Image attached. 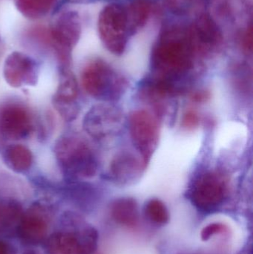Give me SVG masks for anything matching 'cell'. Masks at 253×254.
Instances as JSON below:
<instances>
[{
    "label": "cell",
    "mask_w": 253,
    "mask_h": 254,
    "mask_svg": "<svg viewBox=\"0 0 253 254\" xmlns=\"http://www.w3.org/2000/svg\"><path fill=\"white\" fill-rule=\"evenodd\" d=\"M196 48L189 26L172 25L161 31L152 52V77L182 92L181 80L194 68Z\"/></svg>",
    "instance_id": "obj_1"
},
{
    "label": "cell",
    "mask_w": 253,
    "mask_h": 254,
    "mask_svg": "<svg viewBox=\"0 0 253 254\" xmlns=\"http://www.w3.org/2000/svg\"><path fill=\"white\" fill-rule=\"evenodd\" d=\"M83 32L81 16L77 10L62 9L56 13L48 27L37 26L30 35L49 46L56 54L61 69L69 68L71 52L80 41Z\"/></svg>",
    "instance_id": "obj_2"
},
{
    "label": "cell",
    "mask_w": 253,
    "mask_h": 254,
    "mask_svg": "<svg viewBox=\"0 0 253 254\" xmlns=\"http://www.w3.org/2000/svg\"><path fill=\"white\" fill-rule=\"evenodd\" d=\"M97 230L74 214H65L62 225L46 241L47 254H93L98 247Z\"/></svg>",
    "instance_id": "obj_3"
},
{
    "label": "cell",
    "mask_w": 253,
    "mask_h": 254,
    "mask_svg": "<svg viewBox=\"0 0 253 254\" xmlns=\"http://www.w3.org/2000/svg\"><path fill=\"white\" fill-rule=\"evenodd\" d=\"M81 83L86 93L105 102L120 99L129 87L127 79L101 58L91 60L84 65Z\"/></svg>",
    "instance_id": "obj_4"
},
{
    "label": "cell",
    "mask_w": 253,
    "mask_h": 254,
    "mask_svg": "<svg viewBox=\"0 0 253 254\" xmlns=\"http://www.w3.org/2000/svg\"><path fill=\"white\" fill-rule=\"evenodd\" d=\"M56 161L62 172L74 179H91L98 173V161L91 146L73 134L59 137L54 145Z\"/></svg>",
    "instance_id": "obj_5"
},
{
    "label": "cell",
    "mask_w": 253,
    "mask_h": 254,
    "mask_svg": "<svg viewBox=\"0 0 253 254\" xmlns=\"http://www.w3.org/2000/svg\"><path fill=\"white\" fill-rule=\"evenodd\" d=\"M97 28L101 43L110 53L116 56L124 53L131 36L126 6L117 2L104 6L98 15Z\"/></svg>",
    "instance_id": "obj_6"
},
{
    "label": "cell",
    "mask_w": 253,
    "mask_h": 254,
    "mask_svg": "<svg viewBox=\"0 0 253 254\" xmlns=\"http://www.w3.org/2000/svg\"><path fill=\"white\" fill-rule=\"evenodd\" d=\"M230 191L228 178L222 172L209 170L196 176L190 187L193 205L203 211H212L227 199Z\"/></svg>",
    "instance_id": "obj_7"
},
{
    "label": "cell",
    "mask_w": 253,
    "mask_h": 254,
    "mask_svg": "<svg viewBox=\"0 0 253 254\" xmlns=\"http://www.w3.org/2000/svg\"><path fill=\"white\" fill-rule=\"evenodd\" d=\"M128 126L132 144L147 166L158 144L160 127L157 117L147 110H135L129 116Z\"/></svg>",
    "instance_id": "obj_8"
},
{
    "label": "cell",
    "mask_w": 253,
    "mask_h": 254,
    "mask_svg": "<svg viewBox=\"0 0 253 254\" xmlns=\"http://www.w3.org/2000/svg\"><path fill=\"white\" fill-rule=\"evenodd\" d=\"M126 123L120 107L111 102L93 106L83 119L85 131L93 138L105 140L121 132Z\"/></svg>",
    "instance_id": "obj_9"
},
{
    "label": "cell",
    "mask_w": 253,
    "mask_h": 254,
    "mask_svg": "<svg viewBox=\"0 0 253 254\" xmlns=\"http://www.w3.org/2000/svg\"><path fill=\"white\" fill-rule=\"evenodd\" d=\"M53 217L50 206L45 203H34L23 212L16 235L27 246H38L49 237Z\"/></svg>",
    "instance_id": "obj_10"
},
{
    "label": "cell",
    "mask_w": 253,
    "mask_h": 254,
    "mask_svg": "<svg viewBox=\"0 0 253 254\" xmlns=\"http://www.w3.org/2000/svg\"><path fill=\"white\" fill-rule=\"evenodd\" d=\"M198 56H209L219 50L224 43L222 28L209 12H202L189 25Z\"/></svg>",
    "instance_id": "obj_11"
},
{
    "label": "cell",
    "mask_w": 253,
    "mask_h": 254,
    "mask_svg": "<svg viewBox=\"0 0 253 254\" xmlns=\"http://www.w3.org/2000/svg\"><path fill=\"white\" fill-rule=\"evenodd\" d=\"M3 77L13 88L35 86L38 80V65L29 55L14 51L4 60Z\"/></svg>",
    "instance_id": "obj_12"
},
{
    "label": "cell",
    "mask_w": 253,
    "mask_h": 254,
    "mask_svg": "<svg viewBox=\"0 0 253 254\" xmlns=\"http://www.w3.org/2000/svg\"><path fill=\"white\" fill-rule=\"evenodd\" d=\"M34 127L32 115L25 106L10 103L0 108V133L7 138L19 140L31 134Z\"/></svg>",
    "instance_id": "obj_13"
},
{
    "label": "cell",
    "mask_w": 253,
    "mask_h": 254,
    "mask_svg": "<svg viewBox=\"0 0 253 254\" xmlns=\"http://www.w3.org/2000/svg\"><path fill=\"white\" fill-rule=\"evenodd\" d=\"M78 83L74 74L69 68L61 69L60 80L53 95V104L56 111L65 121L71 122L78 115Z\"/></svg>",
    "instance_id": "obj_14"
},
{
    "label": "cell",
    "mask_w": 253,
    "mask_h": 254,
    "mask_svg": "<svg viewBox=\"0 0 253 254\" xmlns=\"http://www.w3.org/2000/svg\"><path fill=\"white\" fill-rule=\"evenodd\" d=\"M147 167L141 157L127 151L116 154L110 162L108 176L119 185H129L138 180Z\"/></svg>",
    "instance_id": "obj_15"
},
{
    "label": "cell",
    "mask_w": 253,
    "mask_h": 254,
    "mask_svg": "<svg viewBox=\"0 0 253 254\" xmlns=\"http://www.w3.org/2000/svg\"><path fill=\"white\" fill-rule=\"evenodd\" d=\"M23 212L22 206L16 200L0 198V237L16 234Z\"/></svg>",
    "instance_id": "obj_16"
},
{
    "label": "cell",
    "mask_w": 253,
    "mask_h": 254,
    "mask_svg": "<svg viewBox=\"0 0 253 254\" xmlns=\"http://www.w3.org/2000/svg\"><path fill=\"white\" fill-rule=\"evenodd\" d=\"M110 213L113 220L129 228H135L139 222L138 203L129 197L115 200L111 204Z\"/></svg>",
    "instance_id": "obj_17"
},
{
    "label": "cell",
    "mask_w": 253,
    "mask_h": 254,
    "mask_svg": "<svg viewBox=\"0 0 253 254\" xmlns=\"http://www.w3.org/2000/svg\"><path fill=\"white\" fill-rule=\"evenodd\" d=\"M59 0H13L19 13L29 20H40L54 10Z\"/></svg>",
    "instance_id": "obj_18"
},
{
    "label": "cell",
    "mask_w": 253,
    "mask_h": 254,
    "mask_svg": "<svg viewBox=\"0 0 253 254\" xmlns=\"http://www.w3.org/2000/svg\"><path fill=\"white\" fill-rule=\"evenodd\" d=\"M3 159L10 170L17 173L28 171L33 164L32 152L22 144L7 146L3 153Z\"/></svg>",
    "instance_id": "obj_19"
},
{
    "label": "cell",
    "mask_w": 253,
    "mask_h": 254,
    "mask_svg": "<svg viewBox=\"0 0 253 254\" xmlns=\"http://www.w3.org/2000/svg\"><path fill=\"white\" fill-rule=\"evenodd\" d=\"M131 36L142 29L150 20L152 7L149 0H132L126 6Z\"/></svg>",
    "instance_id": "obj_20"
},
{
    "label": "cell",
    "mask_w": 253,
    "mask_h": 254,
    "mask_svg": "<svg viewBox=\"0 0 253 254\" xmlns=\"http://www.w3.org/2000/svg\"><path fill=\"white\" fill-rule=\"evenodd\" d=\"M145 213L148 219L157 225H165L169 222L167 207L163 201L157 198L150 200L146 204Z\"/></svg>",
    "instance_id": "obj_21"
},
{
    "label": "cell",
    "mask_w": 253,
    "mask_h": 254,
    "mask_svg": "<svg viewBox=\"0 0 253 254\" xmlns=\"http://www.w3.org/2000/svg\"><path fill=\"white\" fill-rule=\"evenodd\" d=\"M169 11L175 15H184L190 11L194 0H164Z\"/></svg>",
    "instance_id": "obj_22"
},
{
    "label": "cell",
    "mask_w": 253,
    "mask_h": 254,
    "mask_svg": "<svg viewBox=\"0 0 253 254\" xmlns=\"http://www.w3.org/2000/svg\"><path fill=\"white\" fill-rule=\"evenodd\" d=\"M253 30L252 22L244 28L239 37L241 48L245 53L252 54L253 46Z\"/></svg>",
    "instance_id": "obj_23"
},
{
    "label": "cell",
    "mask_w": 253,
    "mask_h": 254,
    "mask_svg": "<svg viewBox=\"0 0 253 254\" xmlns=\"http://www.w3.org/2000/svg\"><path fill=\"white\" fill-rule=\"evenodd\" d=\"M229 232L227 225L222 223H212L205 227L202 231V239L203 241H207L211 237L218 234H224Z\"/></svg>",
    "instance_id": "obj_24"
},
{
    "label": "cell",
    "mask_w": 253,
    "mask_h": 254,
    "mask_svg": "<svg viewBox=\"0 0 253 254\" xmlns=\"http://www.w3.org/2000/svg\"><path fill=\"white\" fill-rule=\"evenodd\" d=\"M199 116L196 112L188 110L184 114L182 120V127L186 129H194L199 125Z\"/></svg>",
    "instance_id": "obj_25"
},
{
    "label": "cell",
    "mask_w": 253,
    "mask_h": 254,
    "mask_svg": "<svg viewBox=\"0 0 253 254\" xmlns=\"http://www.w3.org/2000/svg\"><path fill=\"white\" fill-rule=\"evenodd\" d=\"M190 98L194 102L204 103L210 98V93L206 90H199L193 92L190 95Z\"/></svg>",
    "instance_id": "obj_26"
},
{
    "label": "cell",
    "mask_w": 253,
    "mask_h": 254,
    "mask_svg": "<svg viewBox=\"0 0 253 254\" xmlns=\"http://www.w3.org/2000/svg\"><path fill=\"white\" fill-rule=\"evenodd\" d=\"M17 249L9 242L0 240V254H17Z\"/></svg>",
    "instance_id": "obj_27"
},
{
    "label": "cell",
    "mask_w": 253,
    "mask_h": 254,
    "mask_svg": "<svg viewBox=\"0 0 253 254\" xmlns=\"http://www.w3.org/2000/svg\"><path fill=\"white\" fill-rule=\"evenodd\" d=\"M67 4H82L90 2L92 0H63Z\"/></svg>",
    "instance_id": "obj_28"
},
{
    "label": "cell",
    "mask_w": 253,
    "mask_h": 254,
    "mask_svg": "<svg viewBox=\"0 0 253 254\" xmlns=\"http://www.w3.org/2000/svg\"><path fill=\"white\" fill-rule=\"evenodd\" d=\"M23 254H41L40 253V252H37V251L33 250V249H31V250H28L26 251V252H24Z\"/></svg>",
    "instance_id": "obj_29"
},
{
    "label": "cell",
    "mask_w": 253,
    "mask_h": 254,
    "mask_svg": "<svg viewBox=\"0 0 253 254\" xmlns=\"http://www.w3.org/2000/svg\"></svg>",
    "instance_id": "obj_30"
}]
</instances>
